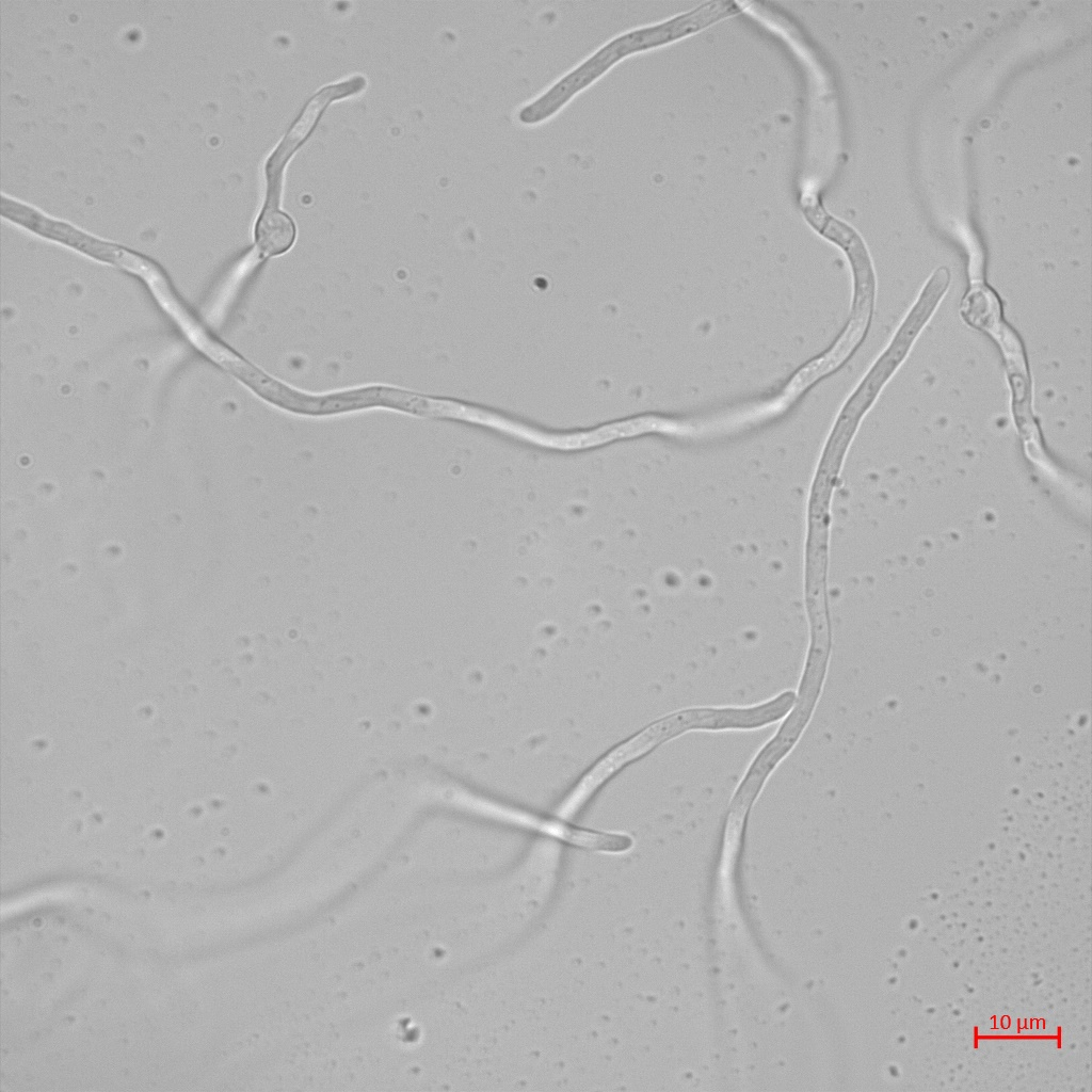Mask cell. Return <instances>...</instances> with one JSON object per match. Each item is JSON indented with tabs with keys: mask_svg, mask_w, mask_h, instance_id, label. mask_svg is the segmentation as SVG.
Masks as SVG:
<instances>
[{
	"mask_svg": "<svg viewBox=\"0 0 1092 1092\" xmlns=\"http://www.w3.org/2000/svg\"><path fill=\"white\" fill-rule=\"evenodd\" d=\"M255 237L262 254L279 255L291 247L295 238V226L285 212L275 207H267L257 221Z\"/></svg>",
	"mask_w": 1092,
	"mask_h": 1092,
	"instance_id": "6da1fadb",
	"label": "cell"
}]
</instances>
